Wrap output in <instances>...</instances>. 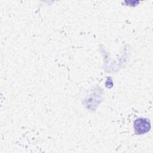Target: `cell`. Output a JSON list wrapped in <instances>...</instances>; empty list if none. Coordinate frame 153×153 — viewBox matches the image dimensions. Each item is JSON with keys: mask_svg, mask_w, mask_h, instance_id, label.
I'll list each match as a JSON object with an SVG mask.
<instances>
[{"mask_svg": "<svg viewBox=\"0 0 153 153\" xmlns=\"http://www.w3.org/2000/svg\"><path fill=\"white\" fill-rule=\"evenodd\" d=\"M134 131L136 134H142L148 132L151 129V124L149 120L140 118L136 119L133 123Z\"/></svg>", "mask_w": 153, "mask_h": 153, "instance_id": "1", "label": "cell"}]
</instances>
